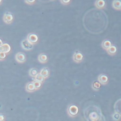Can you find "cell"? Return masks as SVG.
<instances>
[{"label":"cell","mask_w":121,"mask_h":121,"mask_svg":"<svg viewBox=\"0 0 121 121\" xmlns=\"http://www.w3.org/2000/svg\"><path fill=\"white\" fill-rule=\"evenodd\" d=\"M84 114L85 119L87 121L105 120L101 109L95 105H91L88 106L85 110Z\"/></svg>","instance_id":"cell-1"},{"label":"cell","mask_w":121,"mask_h":121,"mask_svg":"<svg viewBox=\"0 0 121 121\" xmlns=\"http://www.w3.org/2000/svg\"><path fill=\"white\" fill-rule=\"evenodd\" d=\"M3 22L6 24H10L13 22L14 20V15L10 12H6L3 17Z\"/></svg>","instance_id":"cell-2"},{"label":"cell","mask_w":121,"mask_h":121,"mask_svg":"<svg viewBox=\"0 0 121 121\" xmlns=\"http://www.w3.org/2000/svg\"><path fill=\"white\" fill-rule=\"evenodd\" d=\"M78 107L75 105H70L68 109V112L69 115L70 117H76L78 114Z\"/></svg>","instance_id":"cell-3"},{"label":"cell","mask_w":121,"mask_h":121,"mask_svg":"<svg viewBox=\"0 0 121 121\" xmlns=\"http://www.w3.org/2000/svg\"><path fill=\"white\" fill-rule=\"evenodd\" d=\"M33 45L27 39H24L21 43L22 47L25 51H31L33 48Z\"/></svg>","instance_id":"cell-4"},{"label":"cell","mask_w":121,"mask_h":121,"mask_svg":"<svg viewBox=\"0 0 121 121\" xmlns=\"http://www.w3.org/2000/svg\"><path fill=\"white\" fill-rule=\"evenodd\" d=\"M27 39L33 44H36L38 43L39 37L37 34L35 33H30L28 35Z\"/></svg>","instance_id":"cell-5"},{"label":"cell","mask_w":121,"mask_h":121,"mask_svg":"<svg viewBox=\"0 0 121 121\" xmlns=\"http://www.w3.org/2000/svg\"><path fill=\"white\" fill-rule=\"evenodd\" d=\"M84 58V56L82 53L79 51H77L73 54V61L76 63L82 62Z\"/></svg>","instance_id":"cell-6"},{"label":"cell","mask_w":121,"mask_h":121,"mask_svg":"<svg viewBox=\"0 0 121 121\" xmlns=\"http://www.w3.org/2000/svg\"><path fill=\"white\" fill-rule=\"evenodd\" d=\"M95 5L98 9H103L106 7L107 3L105 0H96L95 3Z\"/></svg>","instance_id":"cell-7"},{"label":"cell","mask_w":121,"mask_h":121,"mask_svg":"<svg viewBox=\"0 0 121 121\" xmlns=\"http://www.w3.org/2000/svg\"><path fill=\"white\" fill-rule=\"evenodd\" d=\"M98 80L102 85H106L109 82V79L108 76L107 75L102 73L99 75Z\"/></svg>","instance_id":"cell-8"},{"label":"cell","mask_w":121,"mask_h":121,"mask_svg":"<svg viewBox=\"0 0 121 121\" xmlns=\"http://www.w3.org/2000/svg\"><path fill=\"white\" fill-rule=\"evenodd\" d=\"M16 60L19 63H23L26 60V56L24 53L22 52H19L16 54L15 56Z\"/></svg>","instance_id":"cell-9"},{"label":"cell","mask_w":121,"mask_h":121,"mask_svg":"<svg viewBox=\"0 0 121 121\" xmlns=\"http://www.w3.org/2000/svg\"><path fill=\"white\" fill-rule=\"evenodd\" d=\"M11 48L10 45L8 43H3L2 46H0V52H3L8 53L11 51Z\"/></svg>","instance_id":"cell-10"},{"label":"cell","mask_w":121,"mask_h":121,"mask_svg":"<svg viewBox=\"0 0 121 121\" xmlns=\"http://www.w3.org/2000/svg\"><path fill=\"white\" fill-rule=\"evenodd\" d=\"M115 112H117L121 117V98L117 100L114 105Z\"/></svg>","instance_id":"cell-11"},{"label":"cell","mask_w":121,"mask_h":121,"mask_svg":"<svg viewBox=\"0 0 121 121\" xmlns=\"http://www.w3.org/2000/svg\"><path fill=\"white\" fill-rule=\"evenodd\" d=\"M112 42L110 40L108 39H105L103 40L101 44V46L103 49L107 51L112 46Z\"/></svg>","instance_id":"cell-12"},{"label":"cell","mask_w":121,"mask_h":121,"mask_svg":"<svg viewBox=\"0 0 121 121\" xmlns=\"http://www.w3.org/2000/svg\"><path fill=\"white\" fill-rule=\"evenodd\" d=\"M112 6L115 10H121V0H113L112 3Z\"/></svg>","instance_id":"cell-13"},{"label":"cell","mask_w":121,"mask_h":121,"mask_svg":"<svg viewBox=\"0 0 121 121\" xmlns=\"http://www.w3.org/2000/svg\"><path fill=\"white\" fill-rule=\"evenodd\" d=\"M106 51L109 55L111 56H114L117 52V48L115 45H112Z\"/></svg>","instance_id":"cell-14"},{"label":"cell","mask_w":121,"mask_h":121,"mask_svg":"<svg viewBox=\"0 0 121 121\" xmlns=\"http://www.w3.org/2000/svg\"><path fill=\"white\" fill-rule=\"evenodd\" d=\"M38 60L39 61L42 63H46L48 60L47 55L44 53L41 54L38 57Z\"/></svg>","instance_id":"cell-15"},{"label":"cell","mask_w":121,"mask_h":121,"mask_svg":"<svg viewBox=\"0 0 121 121\" xmlns=\"http://www.w3.org/2000/svg\"><path fill=\"white\" fill-rule=\"evenodd\" d=\"M26 90L29 92H32L36 90L33 82L27 83L26 87Z\"/></svg>","instance_id":"cell-16"},{"label":"cell","mask_w":121,"mask_h":121,"mask_svg":"<svg viewBox=\"0 0 121 121\" xmlns=\"http://www.w3.org/2000/svg\"><path fill=\"white\" fill-rule=\"evenodd\" d=\"M101 83L99 81H95L93 82L92 85V89L95 91L99 90L101 87Z\"/></svg>","instance_id":"cell-17"},{"label":"cell","mask_w":121,"mask_h":121,"mask_svg":"<svg viewBox=\"0 0 121 121\" xmlns=\"http://www.w3.org/2000/svg\"><path fill=\"white\" fill-rule=\"evenodd\" d=\"M40 74H41L44 78H46L48 77L49 75V70L47 68H44L42 69L40 72Z\"/></svg>","instance_id":"cell-18"},{"label":"cell","mask_w":121,"mask_h":121,"mask_svg":"<svg viewBox=\"0 0 121 121\" xmlns=\"http://www.w3.org/2000/svg\"><path fill=\"white\" fill-rule=\"evenodd\" d=\"M38 74L37 70L35 68H32L29 71V75L31 77H35Z\"/></svg>","instance_id":"cell-19"},{"label":"cell","mask_w":121,"mask_h":121,"mask_svg":"<svg viewBox=\"0 0 121 121\" xmlns=\"http://www.w3.org/2000/svg\"><path fill=\"white\" fill-rule=\"evenodd\" d=\"M35 78V80L40 81L42 83L43 82L44 79H45L43 77V76L41 74H40V73H38V74Z\"/></svg>","instance_id":"cell-20"},{"label":"cell","mask_w":121,"mask_h":121,"mask_svg":"<svg viewBox=\"0 0 121 121\" xmlns=\"http://www.w3.org/2000/svg\"><path fill=\"white\" fill-rule=\"evenodd\" d=\"M32 82H33V83L34 85L36 90H38V89H39L41 87L42 83L40 81L36 80H35Z\"/></svg>","instance_id":"cell-21"},{"label":"cell","mask_w":121,"mask_h":121,"mask_svg":"<svg viewBox=\"0 0 121 121\" xmlns=\"http://www.w3.org/2000/svg\"><path fill=\"white\" fill-rule=\"evenodd\" d=\"M121 117L120 115L116 112H115L112 115V118L115 120H116V121H118L121 118Z\"/></svg>","instance_id":"cell-22"},{"label":"cell","mask_w":121,"mask_h":121,"mask_svg":"<svg viewBox=\"0 0 121 121\" xmlns=\"http://www.w3.org/2000/svg\"><path fill=\"white\" fill-rule=\"evenodd\" d=\"M36 1L37 0H24L25 3L29 5L34 4L36 3Z\"/></svg>","instance_id":"cell-23"},{"label":"cell","mask_w":121,"mask_h":121,"mask_svg":"<svg viewBox=\"0 0 121 121\" xmlns=\"http://www.w3.org/2000/svg\"><path fill=\"white\" fill-rule=\"evenodd\" d=\"M61 3L64 5H69L71 2V0H60Z\"/></svg>","instance_id":"cell-24"},{"label":"cell","mask_w":121,"mask_h":121,"mask_svg":"<svg viewBox=\"0 0 121 121\" xmlns=\"http://www.w3.org/2000/svg\"><path fill=\"white\" fill-rule=\"evenodd\" d=\"M6 57V53L3 52H0V60H3Z\"/></svg>","instance_id":"cell-25"},{"label":"cell","mask_w":121,"mask_h":121,"mask_svg":"<svg viewBox=\"0 0 121 121\" xmlns=\"http://www.w3.org/2000/svg\"><path fill=\"white\" fill-rule=\"evenodd\" d=\"M4 116L3 115H0V120L1 121H3L4 120Z\"/></svg>","instance_id":"cell-26"},{"label":"cell","mask_w":121,"mask_h":121,"mask_svg":"<svg viewBox=\"0 0 121 121\" xmlns=\"http://www.w3.org/2000/svg\"><path fill=\"white\" fill-rule=\"evenodd\" d=\"M0 46H2V45L3 44V42L2 41V39H0Z\"/></svg>","instance_id":"cell-27"},{"label":"cell","mask_w":121,"mask_h":121,"mask_svg":"<svg viewBox=\"0 0 121 121\" xmlns=\"http://www.w3.org/2000/svg\"><path fill=\"white\" fill-rule=\"evenodd\" d=\"M2 0H0V4H2Z\"/></svg>","instance_id":"cell-28"},{"label":"cell","mask_w":121,"mask_h":121,"mask_svg":"<svg viewBox=\"0 0 121 121\" xmlns=\"http://www.w3.org/2000/svg\"><path fill=\"white\" fill-rule=\"evenodd\" d=\"M52 0V1H54L55 0Z\"/></svg>","instance_id":"cell-29"}]
</instances>
